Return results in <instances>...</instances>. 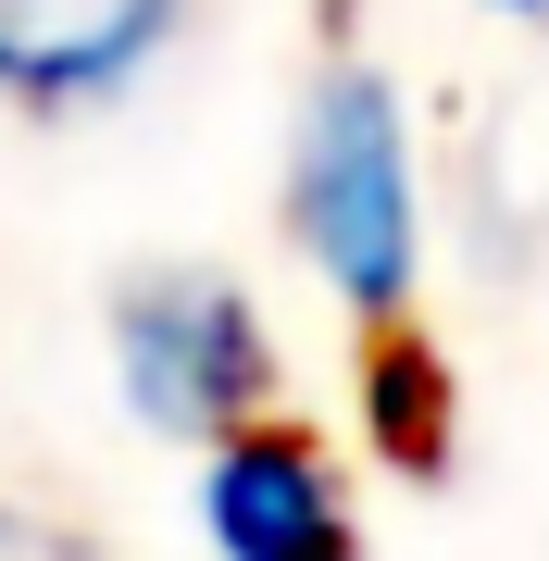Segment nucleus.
Wrapping results in <instances>:
<instances>
[{
	"label": "nucleus",
	"instance_id": "f257e3e1",
	"mask_svg": "<svg viewBox=\"0 0 549 561\" xmlns=\"http://www.w3.org/2000/svg\"><path fill=\"white\" fill-rule=\"evenodd\" d=\"M287 238L338 287V312L400 324L425 287V187H412V125L375 62H325L287 138Z\"/></svg>",
	"mask_w": 549,
	"mask_h": 561
},
{
	"label": "nucleus",
	"instance_id": "f03ea898",
	"mask_svg": "<svg viewBox=\"0 0 549 561\" xmlns=\"http://www.w3.org/2000/svg\"><path fill=\"white\" fill-rule=\"evenodd\" d=\"M113 375L138 400V424L175 449H213V437H238V424H263L287 400L250 287L201 275V262H163V275H138L113 300Z\"/></svg>",
	"mask_w": 549,
	"mask_h": 561
},
{
	"label": "nucleus",
	"instance_id": "7ed1b4c3",
	"mask_svg": "<svg viewBox=\"0 0 549 561\" xmlns=\"http://www.w3.org/2000/svg\"><path fill=\"white\" fill-rule=\"evenodd\" d=\"M201 537H213V561H363L338 449L287 412L201 449Z\"/></svg>",
	"mask_w": 549,
	"mask_h": 561
},
{
	"label": "nucleus",
	"instance_id": "20e7f679",
	"mask_svg": "<svg viewBox=\"0 0 549 561\" xmlns=\"http://www.w3.org/2000/svg\"><path fill=\"white\" fill-rule=\"evenodd\" d=\"M187 0H0V101L101 113L175 50Z\"/></svg>",
	"mask_w": 549,
	"mask_h": 561
},
{
	"label": "nucleus",
	"instance_id": "39448f33",
	"mask_svg": "<svg viewBox=\"0 0 549 561\" xmlns=\"http://www.w3.org/2000/svg\"><path fill=\"white\" fill-rule=\"evenodd\" d=\"M0 561H88V549H62L50 524H25V512H0Z\"/></svg>",
	"mask_w": 549,
	"mask_h": 561
},
{
	"label": "nucleus",
	"instance_id": "423d86ee",
	"mask_svg": "<svg viewBox=\"0 0 549 561\" xmlns=\"http://www.w3.org/2000/svg\"><path fill=\"white\" fill-rule=\"evenodd\" d=\"M488 13H549V0H488Z\"/></svg>",
	"mask_w": 549,
	"mask_h": 561
}]
</instances>
